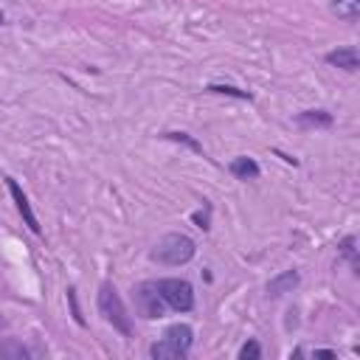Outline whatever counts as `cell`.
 Returning <instances> with one entry per match:
<instances>
[{"label": "cell", "instance_id": "1", "mask_svg": "<svg viewBox=\"0 0 360 360\" xmlns=\"http://www.w3.org/2000/svg\"><path fill=\"white\" fill-rule=\"evenodd\" d=\"M96 307H98V315L104 318V323H110L121 338H132L135 335L132 315H129V309H127V304L118 295L112 281H101L98 295H96Z\"/></svg>", "mask_w": 360, "mask_h": 360}, {"label": "cell", "instance_id": "2", "mask_svg": "<svg viewBox=\"0 0 360 360\" xmlns=\"http://www.w3.org/2000/svg\"><path fill=\"white\" fill-rule=\"evenodd\" d=\"M194 253H197L194 239L188 233L172 231L155 242V248L149 250V259L158 264H166V267H180V264H188L194 259Z\"/></svg>", "mask_w": 360, "mask_h": 360}, {"label": "cell", "instance_id": "3", "mask_svg": "<svg viewBox=\"0 0 360 360\" xmlns=\"http://www.w3.org/2000/svg\"><path fill=\"white\" fill-rule=\"evenodd\" d=\"M194 346V329L188 323H172L166 326L163 338L149 346V357L155 360H186Z\"/></svg>", "mask_w": 360, "mask_h": 360}, {"label": "cell", "instance_id": "4", "mask_svg": "<svg viewBox=\"0 0 360 360\" xmlns=\"http://www.w3.org/2000/svg\"><path fill=\"white\" fill-rule=\"evenodd\" d=\"M155 287L160 292V298L166 301V307L172 312H191L194 309V287L191 281L186 278H174V276H166V278H155Z\"/></svg>", "mask_w": 360, "mask_h": 360}, {"label": "cell", "instance_id": "5", "mask_svg": "<svg viewBox=\"0 0 360 360\" xmlns=\"http://www.w3.org/2000/svg\"><path fill=\"white\" fill-rule=\"evenodd\" d=\"M132 304H135V312L141 318H146V321H158V318H163L169 312L166 301L160 298V292L155 287V278H146V281L132 287Z\"/></svg>", "mask_w": 360, "mask_h": 360}, {"label": "cell", "instance_id": "6", "mask_svg": "<svg viewBox=\"0 0 360 360\" xmlns=\"http://www.w3.org/2000/svg\"><path fill=\"white\" fill-rule=\"evenodd\" d=\"M6 186H8V194H11V200H14V205H17V211H20V217L25 219V225L31 228V233H42V228H39V219H37V214H34V208H31V200H28V194L20 188V183L14 180V177H6Z\"/></svg>", "mask_w": 360, "mask_h": 360}, {"label": "cell", "instance_id": "7", "mask_svg": "<svg viewBox=\"0 0 360 360\" xmlns=\"http://www.w3.org/2000/svg\"><path fill=\"white\" fill-rule=\"evenodd\" d=\"M323 62L332 65V68H340V70H346V73H354V70L360 68V53H357L354 45H340V48L329 51V53L323 56Z\"/></svg>", "mask_w": 360, "mask_h": 360}, {"label": "cell", "instance_id": "8", "mask_svg": "<svg viewBox=\"0 0 360 360\" xmlns=\"http://www.w3.org/2000/svg\"><path fill=\"white\" fill-rule=\"evenodd\" d=\"M298 284H301V273L295 267L292 270H281L278 276H273L267 281V298H281V295L292 292Z\"/></svg>", "mask_w": 360, "mask_h": 360}, {"label": "cell", "instance_id": "9", "mask_svg": "<svg viewBox=\"0 0 360 360\" xmlns=\"http://www.w3.org/2000/svg\"><path fill=\"white\" fill-rule=\"evenodd\" d=\"M228 172L236 177V180H256L262 174V166L256 163V158H248V155H239L228 163Z\"/></svg>", "mask_w": 360, "mask_h": 360}, {"label": "cell", "instance_id": "10", "mask_svg": "<svg viewBox=\"0 0 360 360\" xmlns=\"http://www.w3.org/2000/svg\"><path fill=\"white\" fill-rule=\"evenodd\" d=\"M295 124L298 127H307V129H326V127H332L335 124V115L332 112H326V110H304V112H298L295 115Z\"/></svg>", "mask_w": 360, "mask_h": 360}, {"label": "cell", "instance_id": "11", "mask_svg": "<svg viewBox=\"0 0 360 360\" xmlns=\"http://www.w3.org/2000/svg\"><path fill=\"white\" fill-rule=\"evenodd\" d=\"M28 357H31V349H28L22 340L6 338V340L0 343V360H28Z\"/></svg>", "mask_w": 360, "mask_h": 360}, {"label": "cell", "instance_id": "12", "mask_svg": "<svg viewBox=\"0 0 360 360\" xmlns=\"http://www.w3.org/2000/svg\"><path fill=\"white\" fill-rule=\"evenodd\" d=\"M332 11L346 20V22H357L360 17V0H332Z\"/></svg>", "mask_w": 360, "mask_h": 360}, {"label": "cell", "instance_id": "13", "mask_svg": "<svg viewBox=\"0 0 360 360\" xmlns=\"http://www.w3.org/2000/svg\"><path fill=\"white\" fill-rule=\"evenodd\" d=\"M357 239H354V233H349V236H343L340 242H338V253L343 256V259H349V264H352V273H357L360 270V264H357Z\"/></svg>", "mask_w": 360, "mask_h": 360}, {"label": "cell", "instance_id": "14", "mask_svg": "<svg viewBox=\"0 0 360 360\" xmlns=\"http://www.w3.org/2000/svg\"><path fill=\"white\" fill-rule=\"evenodd\" d=\"M205 90H208V93H219V96H233V98H242V101H250V98H253V93L239 90V87H233V84H208Z\"/></svg>", "mask_w": 360, "mask_h": 360}, {"label": "cell", "instance_id": "15", "mask_svg": "<svg viewBox=\"0 0 360 360\" xmlns=\"http://www.w3.org/2000/svg\"><path fill=\"white\" fill-rule=\"evenodd\" d=\"M236 357H239V360H259V357H262V346H259V340H256V338H248V340L242 343V349H239Z\"/></svg>", "mask_w": 360, "mask_h": 360}, {"label": "cell", "instance_id": "16", "mask_svg": "<svg viewBox=\"0 0 360 360\" xmlns=\"http://www.w3.org/2000/svg\"><path fill=\"white\" fill-rule=\"evenodd\" d=\"M166 138H172V141H180V143H186V146H191L194 152H200L202 155V146L188 135V132H166Z\"/></svg>", "mask_w": 360, "mask_h": 360}, {"label": "cell", "instance_id": "17", "mask_svg": "<svg viewBox=\"0 0 360 360\" xmlns=\"http://www.w3.org/2000/svg\"><path fill=\"white\" fill-rule=\"evenodd\" d=\"M208 214H211V202L205 200V211H194V214H191V219L197 222V228H202V231L211 228V225H208Z\"/></svg>", "mask_w": 360, "mask_h": 360}, {"label": "cell", "instance_id": "18", "mask_svg": "<svg viewBox=\"0 0 360 360\" xmlns=\"http://www.w3.org/2000/svg\"><path fill=\"white\" fill-rule=\"evenodd\" d=\"M68 301H70V309H73V321H76L79 326H84V318H82L79 304H76V287H68Z\"/></svg>", "mask_w": 360, "mask_h": 360}, {"label": "cell", "instance_id": "19", "mask_svg": "<svg viewBox=\"0 0 360 360\" xmlns=\"http://www.w3.org/2000/svg\"><path fill=\"white\" fill-rule=\"evenodd\" d=\"M312 357H338V352L335 349H315Z\"/></svg>", "mask_w": 360, "mask_h": 360}, {"label": "cell", "instance_id": "20", "mask_svg": "<svg viewBox=\"0 0 360 360\" xmlns=\"http://www.w3.org/2000/svg\"><path fill=\"white\" fill-rule=\"evenodd\" d=\"M3 22H6V14H3V11H0V25H3Z\"/></svg>", "mask_w": 360, "mask_h": 360}]
</instances>
